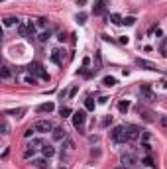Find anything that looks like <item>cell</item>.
I'll return each instance as SVG.
<instances>
[{
    "label": "cell",
    "mask_w": 167,
    "mask_h": 169,
    "mask_svg": "<svg viewBox=\"0 0 167 169\" xmlns=\"http://www.w3.org/2000/svg\"><path fill=\"white\" fill-rule=\"evenodd\" d=\"M28 73H30V75H34V77H38V79L49 81V75H47V71L43 69L41 63H30V65H28Z\"/></svg>",
    "instance_id": "obj_1"
},
{
    "label": "cell",
    "mask_w": 167,
    "mask_h": 169,
    "mask_svg": "<svg viewBox=\"0 0 167 169\" xmlns=\"http://www.w3.org/2000/svg\"><path fill=\"white\" fill-rule=\"evenodd\" d=\"M110 140L114 144H126L128 142V134H126V128L124 126H116L110 132Z\"/></svg>",
    "instance_id": "obj_2"
},
{
    "label": "cell",
    "mask_w": 167,
    "mask_h": 169,
    "mask_svg": "<svg viewBox=\"0 0 167 169\" xmlns=\"http://www.w3.org/2000/svg\"><path fill=\"white\" fill-rule=\"evenodd\" d=\"M73 126L79 130V132H83L85 128V122H86V114H85V110H77V112H73Z\"/></svg>",
    "instance_id": "obj_3"
},
{
    "label": "cell",
    "mask_w": 167,
    "mask_h": 169,
    "mask_svg": "<svg viewBox=\"0 0 167 169\" xmlns=\"http://www.w3.org/2000/svg\"><path fill=\"white\" fill-rule=\"evenodd\" d=\"M140 98L146 100V102H155L157 100V94L149 89V85H142L140 87Z\"/></svg>",
    "instance_id": "obj_4"
},
{
    "label": "cell",
    "mask_w": 167,
    "mask_h": 169,
    "mask_svg": "<svg viewBox=\"0 0 167 169\" xmlns=\"http://www.w3.org/2000/svg\"><path fill=\"white\" fill-rule=\"evenodd\" d=\"M35 130H38V134H47V132H53V124L49 120H38L34 124Z\"/></svg>",
    "instance_id": "obj_5"
},
{
    "label": "cell",
    "mask_w": 167,
    "mask_h": 169,
    "mask_svg": "<svg viewBox=\"0 0 167 169\" xmlns=\"http://www.w3.org/2000/svg\"><path fill=\"white\" fill-rule=\"evenodd\" d=\"M126 134H128V142H136L142 136V128H138L136 124H130V126H126Z\"/></svg>",
    "instance_id": "obj_6"
},
{
    "label": "cell",
    "mask_w": 167,
    "mask_h": 169,
    "mask_svg": "<svg viewBox=\"0 0 167 169\" xmlns=\"http://www.w3.org/2000/svg\"><path fill=\"white\" fill-rule=\"evenodd\" d=\"M120 163L124 167H134L138 163V159H136L134 153H122V156H120Z\"/></svg>",
    "instance_id": "obj_7"
},
{
    "label": "cell",
    "mask_w": 167,
    "mask_h": 169,
    "mask_svg": "<svg viewBox=\"0 0 167 169\" xmlns=\"http://www.w3.org/2000/svg\"><path fill=\"white\" fill-rule=\"evenodd\" d=\"M136 65H138V67H142V69H146V71H157L155 63H151L148 59H136Z\"/></svg>",
    "instance_id": "obj_8"
},
{
    "label": "cell",
    "mask_w": 167,
    "mask_h": 169,
    "mask_svg": "<svg viewBox=\"0 0 167 169\" xmlns=\"http://www.w3.org/2000/svg\"><path fill=\"white\" fill-rule=\"evenodd\" d=\"M63 59H65V51H61V49H53L51 51V61L55 65H63Z\"/></svg>",
    "instance_id": "obj_9"
},
{
    "label": "cell",
    "mask_w": 167,
    "mask_h": 169,
    "mask_svg": "<svg viewBox=\"0 0 167 169\" xmlns=\"http://www.w3.org/2000/svg\"><path fill=\"white\" fill-rule=\"evenodd\" d=\"M51 138L55 140V142H63V140L67 138V132H65V128H53Z\"/></svg>",
    "instance_id": "obj_10"
},
{
    "label": "cell",
    "mask_w": 167,
    "mask_h": 169,
    "mask_svg": "<svg viewBox=\"0 0 167 169\" xmlns=\"http://www.w3.org/2000/svg\"><path fill=\"white\" fill-rule=\"evenodd\" d=\"M18 35H20V38H32V35H30V24H28V22L18 26Z\"/></svg>",
    "instance_id": "obj_11"
},
{
    "label": "cell",
    "mask_w": 167,
    "mask_h": 169,
    "mask_svg": "<svg viewBox=\"0 0 167 169\" xmlns=\"http://www.w3.org/2000/svg\"><path fill=\"white\" fill-rule=\"evenodd\" d=\"M32 165H34V167H38V169H47V167H49L47 157H38V159H34V161H32Z\"/></svg>",
    "instance_id": "obj_12"
},
{
    "label": "cell",
    "mask_w": 167,
    "mask_h": 169,
    "mask_svg": "<svg viewBox=\"0 0 167 169\" xmlns=\"http://www.w3.org/2000/svg\"><path fill=\"white\" fill-rule=\"evenodd\" d=\"M53 110H55L53 102H43V104L38 106V112H39V114H43V112H53Z\"/></svg>",
    "instance_id": "obj_13"
},
{
    "label": "cell",
    "mask_w": 167,
    "mask_h": 169,
    "mask_svg": "<svg viewBox=\"0 0 167 169\" xmlns=\"http://www.w3.org/2000/svg\"><path fill=\"white\" fill-rule=\"evenodd\" d=\"M4 114L16 116V118H22V114H26V108H8V110H4Z\"/></svg>",
    "instance_id": "obj_14"
},
{
    "label": "cell",
    "mask_w": 167,
    "mask_h": 169,
    "mask_svg": "<svg viewBox=\"0 0 167 169\" xmlns=\"http://www.w3.org/2000/svg\"><path fill=\"white\" fill-rule=\"evenodd\" d=\"M41 153H43V157H47V159H49V157H53V156H55V148L47 144V145H43V148H41Z\"/></svg>",
    "instance_id": "obj_15"
},
{
    "label": "cell",
    "mask_w": 167,
    "mask_h": 169,
    "mask_svg": "<svg viewBox=\"0 0 167 169\" xmlns=\"http://www.w3.org/2000/svg\"><path fill=\"white\" fill-rule=\"evenodd\" d=\"M0 77H2L4 81H8V79L12 77V73H10V69H8V65H2V69H0Z\"/></svg>",
    "instance_id": "obj_16"
},
{
    "label": "cell",
    "mask_w": 167,
    "mask_h": 169,
    "mask_svg": "<svg viewBox=\"0 0 167 169\" xmlns=\"http://www.w3.org/2000/svg\"><path fill=\"white\" fill-rule=\"evenodd\" d=\"M142 163H144V165H148V167H155V165H157L155 161H154V157L149 156V153H148V156H146V157L142 159Z\"/></svg>",
    "instance_id": "obj_17"
},
{
    "label": "cell",
    "mask_w": 167,
    "mask_h": 169,
    "mask_svg": "<svg viewBox=\"0 0 167 169\" xmlns=\"http://www.w3.org/2000/svg\"><path fill=\"white\" fill-rule=\"evenodd\" d=\"M22 81H24L26 85H35V83H38V77H34V75H24V79H22Z\"/></svg>",
    "instance_id": "obj_18"
},
{
    "label": "cell",
    "mask_w": 167,
    "mask_h": 169,
    "mask_svg": "<svg viewBox=\"0 0 167 169\" xmlns=\"http://www.w3.org/2000/svg\"><path fill=\"white\" fill-rule=\"evenodd\" d=\"M118 110H120L122 114H126L128 110H130V102H128V100H122L120 104H118Z\"/></svg>",
    "instance_id": "obj_19"
},
{
    "label": "cell",
    "mask_w": 167,
    "mask_h": 169,
    "mask_svg": "<svg viewBox=\"0 0 167 169\" xmlns=\"http://www.w3.org/2000/svg\"><path fill=\"white\" fill-rule=\"evenodd\" d=\"M18 18H14V16H8V18H4V26L6 28H10V26H14V24H18Z\"/></svg>",
    "instance_id": "obj_20"
},
{
    "label": "cell",
    "mask_w": 167,
    "mask_h": 169,
    "mask_svg": "<svg viewBox=\"0 0 167 169\" xmlns=\"http://www.w3.org/2000/svg\"><path fill=\"white\" fill-rule=\"evenodd\" d=\"M122 20H124V18H122L120 14H110V22H112V24L120 26V24H122Z\"/></svg>",
    "instance_id": "obj_21"
},
{
    "label": "cell",
    "mask_w": 167,
    "mask_h": 169,
    "mask_svg": "<svg viewBox=\"0 0 167 169\" xmlns=\"http://www.w3.org/2000/svg\"><path fill=\"white\" fill-rule=\"evenodd\" d=\"M63 148H65V150H73V148H75V142H73L71 138H65V140H63Z\"/></svg>",
    "instance_id": "obj_22"
},
{
    "label": "cell",
    "mask_w": 167,
    "mask_h": 169,
    "mask_svg": "<svg viewBox=\"0 0 167 169\" xmlns=\"http://www.w3.org/2000/svg\"><path fill=\"white\" fill-rule=\"evenodd\" d=\"M30 148H43V140H39V138H34L32 142H30Z\"/></svg>",
    "instance_id": "obj_23"
},
{
    "label": "cell",
    "mask_w": 167,
    "mask_h": 169,
    "mask_svg": "<svg viewBox=\"0 0 167 169\" xmlns=\"http://www.w3.org/2000/svg\"><path fill=\"white\" fill-rule=\"evenodd\" d=\"M102 85H104V87H114V85H116V79H114V77H104V79H102Z\"/></svg>",
    "instance_id": "obj_24"
},
{
    "label": "cell",
    "mask_w": 167,
    "mask_h": 169,
    "mask_svg": "<svg viewBox=\"0 0 167 169\" xmlns=\"http://www.w3.org/2000/svg\"><path fill=\"white\" fill-rule=\"evenodd\" d=\"M59 114L63 116V118H67V116H71V114H73V110H71L69 106H61V110H59Z\"/></svg>",
    "instance_id": "obj_25"
},
{
    "label": "cell",
    "mask_w": 167,
    "mask_h": 169,
    "mask_svg": "<svg viewBox=\"0 0 167 169\" xmlns=\"http://www.w3.org/2000/svg\"><path fill=\"white\" fill-rule=\"evenodd\" d=\"M8 134H10V126L6 122V118H2V136H8Z\"/></svg>",
    "instance_id": "obj_26"
},
{
    "label": "cell",
    "mask_w": 167,
    "mask_h": 169,
    "mask_svg": "<svg viewBox=\"0 0 167 169\" xmlns=\"http://www.w3.org/2000/svg\"><path fill=\"white\" fill-rule=\"evenodd\" d=\"M35 132H38V130H35V126H30V128H26V132H24V138H32V136L35 134Z\"/></svg>",
    "instance_id": "obj_27"
},
{
    "label": "cell",
    "mask_w": 167,
    "mask_h": 169,
    "mask_svg": "<svg viewBox=\"0 0 167 169\" xmlns=\"http://www.w3.org/2000/svg\"><path fill=\"white\" fill-rule=\"evenodd\" d=\"M85 108L86 110H94V100H92V97H89L85 100Z\"/></svg>",
    "instance_id": "obj_28"
},
{
    "label": "cell",
    "mask_w": 167,
    "mask_h": 169,
    "mask_svg": "<svg viewBox=\"0 0 167 169\" xmlns=\"http://www.w3.org/2000/svg\"><path fill=\"white\" fill-rule=\"evenodd\" d=\"M49 38H51V32H43V34H39V41H41V43H45Z\"/></svg>",
    "instance_id": "obj_29"
},
{
    "label": "cell",
    "mask_w": 167,
    "mask_h": 169,
    "mask_svg": "<svg viewBox=\"0 0 167 169\" xmlns=\"http://www.w3.org/2000/svg\"><path fill=\"white\" fill-rule=\"evenodd\" d=\"M122 24H126V26H134V24H136V18H134V16H128V18L122 20Z\"/></svg>",
    "instance_id": "obj_30"
},
{
    "label": "cell",
    "mask_w": 167,
    "mask_h": 169,
    "mask_svg": "<svg viewBox=\"0 0 167 169\" xmlns=\"http://www.w3.org/2000/svg\"><path fill=\"white\" fill-rule=\"evenodd\" d=\"M34 150H35V148H30V145H28V148L24 150V157H26V159H30V157L34 156Z\"/></svg>",
    "instance_id": "obj_31"
},
{
    "label": "cell",
    "mask_w": 167,
    "mask_h": 169,
    "mask_svg": "<svg viewBox=\"0 0 167 169\" xmlns=\"http://www.w3.org/2000/svg\"><path fill=\"white\" fill-rule=\"evenodd\" d=\"M77 22H79V24H85V22H86V14L85 12H79L77 14Z\"/></svg>",
    "instance_id": "obj_32"
},
{
    "label": "cell",
    "mask_w": 167,
    "mask_h": 169,
    "mask_svg": "<svg viewBox=\"0 0 167 169\" xmlns=\"http://www.w3.org/2000/svg\"><path fill=\"white\" fill-rule=\"evenodd\" d=\"M159 51H161V55H163V57L167 55V43H165V40L161 41V45H159Z\"/></svg>",
    "instance_id": "obj_33"
},
{
    "label": "cell",
    "mask_w": 167,
    "mask_h": 169,
    "mask_svg": "<svg viewBox=\"0 0 167 169\" xmlns=\"http://www.w3.org/2000/svg\"><path fill=\"white\" fill-rule=\"evenodd\" d=\"M148 140H149V132L142 130V142H148Z\"/></svg>",
    "instance_id": "obj_34"
},
{
    "label": "cell",
    "mask_w": 167,
    "mask_h": 169,
    "mask_svg": "<svg viewBox=\"0 0 167 169\" xmlns=\"http://www.w3.org/2000/svg\"><path fill=\"white\" fill-rule=\"evenodd\" d=\"M38 26H39V28H45V26H47V20H45V18H39V20H38Z\"/></svg>",
    "instance_id": "obj_35"
},
{
    "label": "cell",
    "mask_w": 167,
    "mask_h": 169,
    "mask_svg": "<svg viewBox=\"0 0 167 169\" xmlns=\"http://www.w3.org/2000/svg\"><path fill=\"white\" fill-rule=\"evenodd\" d=\"M161 126L167 128V116H161Z\"/></svg>",
    "instance_id": "obj_36"
},
{
    "label": "cell",
    "mask_w": 167,
    "mask_h": 169,
    "mask_svg": "<svg viewBox=\"0 0 167 169\" xmlns=\"http://www.w3.org/2000/svg\"><path fill=\"white\" fill-rule=\"evenodd\" d=\"M110 122H112V116H108V118H106V120L102 122V126H108V124H110Z\"/></svg>",
    "instance_id": "obj_37"
},
{
    "label": "cell",
    "mask_w": 167,
    "mask_h": 169,
    "mask_svg": "<svg viewBox=\"0 0 167 169\" xmlns=\"http://www.w3.org/2000/svg\"><path fill=\"white\" fill-rule=\"evenodd\" d=\"M8 153H10V150H8V148H6V150L2 151V159H6V157H8Z\"/></svg>",
    "instance_id": "obj_38"
},
{
    "label": "cell",
    "mask_w": 167,
    "mask_h": 169,
    "mask_svg": "<svg viewBox=\"0 0 167 169\" xmlns=\"http://www.w3.org/2000/svg\"><path fill=\"white\" fill-rule=\"evenodd\" d=\"M98 102H100V104H106L108 98H106V97H100V98H98Z\"/></svg>",
    "instance_id": "obj_39"
},
{
    "label": "cell",
    "mask_w": 167,
    "mask_h": 169,
    "mask_svg": "<svg viewBox=\"0 0 167 169\" xmlns=\"http://www.w3.org/2000/svg\"><path fill=\"white\" fill-rule=\"evenodd\" d=\"M77 91H79L77 87H73V89H71V92H69V94H71V97H75V94H77Z\"/></svg>",
    "instance_id": "obj_40"
},
{
    "label": "cell",
    "mask_w": 167,
    "mask_h": 169,
    "mask_svg": "<svg viewBox=\"0 0 167 169\" xmlns=\"http://www.w3.org/2000/svg\"><path fill=\"white\" fill-rule=\"evenodd\" d=\"M163 87H165V89H167V81H163Z\"/></svg>",
    "instance_id": "obj_41"
}]
</instances>
